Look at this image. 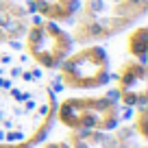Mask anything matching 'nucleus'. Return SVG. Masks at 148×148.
Here are the masks:
<instances>
[{
	"label": "nucleus",
	"instance_id": "nucleus-7",
	"mask_svg": "<svg viewBox=\"0 0 148 148\" xmlns=\"http://www.w3.org/2000/svg\"><path fill=\"white\" fill-rule=\"evenodd\" d=\"M31 22L28 7L15 0H0V46L22 39Z\"/></svg>",
	"mask_w": 148,
	"mask_h": 148
},
{
	"label": "nucleus",
	"instance_id": "nucleus-5",
	"mask_svg": "<svg viewBox=\"0 0 148 148\" xmlns=\"http://www.w3.org/2000/svg\"><path fill=\"white\" fill-rule=\"evenodd\" d=\"M111 79L116 85V96L118 102L126 109H135V107H144L148 100V68L146 61L137 59H126L116 68V72H111Z\"/></svg>",
	"mask_w": 148,
	"mask_h": 148
},
{
	"label": "nucleus",
	"instance_id": "nucleus-6",
	"mask_svg": "<svg viewBox=\"0 0 148 148\" xmlns=\"http://www.w3.org/2000/svg\"><path fill=\"white\" fill-rule=\"evenodd\" d=\"M135 137L131 124H118L111 131H68L63 139L72 148H129Z\"/></svg>",
	"mask_w": 148,
	"mask_h": 148
},
{
	"label": "nucleus",
	"instance_id": "nucleus-1",
	"mask_svg": "<svg viewBox=\"0 0 148 148\" xmlns=\"http://www.w3.org/2000/svg\"><path fill=\"white\" fill-rule=\"evenodd\" d=\"M148 13V0H81L72 18L74 46L102 44L126 33Z\"/></svg>",
	"mask_w": 148,
	"mask_h": 148
},
{
	"label": "nucleus",
	"instance_id": "nucleus-8",
	"mask_svg": "<svg viewBox=\"0 0 148 148\" xmlns=\"http://www.w3.org/2000/svg\"><path fill=\"white\" fill-rule=\"evenodd\" d=\"M79 2L81 0H31V7L39 18L68 24L79 9Z\"/></svg>",
	"mask_w": 148,
	"mask_h": 148
},
{
	"label": "nucleus",
	"instance_id": "nucleus-3",
	"mask_svg": "<svg viewBox=\"0 0 148 148\" xmlns=\"http://www.w3.org/2000/svg\"><path fill=\"white\" fill-rule=\"evenodd\" d=\"M111 57L102 44L74 46L57 68L59 83L74 92H98L111 83Z\"/></svg>",
	"mask_w": 148,
	"mask_h": 148
},
{
	"label": "nucleus",
	"instance_id": "nucleus-2",
	"mask_svg": "<svg viewBox=\"0 0 148 148\" xmlns=\"http://www.w3.org/2000/svg\"><path fill=\"white\" fill-rule=\"evenodd\" d=\"M55 120L68 131H111L122 122L116 92L79 94L57 102Z\"/></svg>",
	"mask_w": 148,
	"mask_h": 148
},
{
	"label": "nucleus",
	"instance_id": "nucleus-4",
	"mask_svg": "<svg viewBox=\"0 0 148 148\" xmlns=\"http://www.w3.org/2000/svg\"><path fill=\"white\" fill-rule=\"evenodd\" d=\"M22 44L28 59L42 70H57L74 48V39L68 28L46 18L28 22L22 35Z\"/></svg>",
	"mask_w": 148,
	"mask_h": 148
},
{
	"label": "nucleus",
	"instance_id": "nucleus-12",
	"mask_svg": "<svg viewBox=\"0 0 148 148\" xmlns=\"http://www.w3.org/2000/svg\"><path fill=\"white\" fill-rule=\"evenodd\" d=\"M129 148H146V144L139 142V144H133V146H129Z\"/></svg>",
	"mask_w": 148,
	"mask_h": 148
},
{
	"label": "nucleus",
	"instance_id": "nucleus-11",
	"mask_svg": "<svg viewBox=\"0 0 148 148\" xmlns=\"http://www.w3.org/2000/svg\"><path fill=\"white\" fill-rule=\"evenodd\" d=\"M35 148H72L65 139H52V142H42V144H37Z\"/></svg>",
	"mask_w": 148,
	"mask_h": 148
},
{
	"label": "nucleus",
	"instance_id": "nucleus-13",
	"mask_svg": "<svg viewBox=\"0 0 148 148\" xmlns=\"http://www.w3.org/2000/svg\"><path fill=\"white\" fill-rule=\"evenodd\" d=\"M15 2H22V0H15Z\"/></svg>",
	"mask_w": 148,
	"mask_h": 148
},
{
	"label": "nucleus",
	"instance_id": "nucleus-10",
	"mask_svg": "<svg viewBox=\"0 0 148 148\" xmlns=\"http://www.w3.org/2000/svg\"><path fill=\"white\" fill-rule=\"evenodd\" d=\"M148 109L144 107H135L133 109V118H131V126H133L135 135L139 137V142H146L148 139Z\"/></svg>",
	"mask_w": 148,
	"mask_h": 148
},
{
	"label": "nucleus",
	"instance_id": "nucleus-9",
	"mask_svg": "<svg viewBox=\"0 0 148 148\" xmlns=\"http://www.w3.org/2000/svg\"><path fill=\"white\" fill-rule=\"evenodd\" d=\"M126 33H129L126 35V52H129V57L137 59V61H146V57H148V28L144 24H135Z\"/></svg>",
	"mask_w": 148,
	"mask_h": 148
}]
</instances>
